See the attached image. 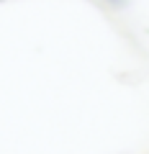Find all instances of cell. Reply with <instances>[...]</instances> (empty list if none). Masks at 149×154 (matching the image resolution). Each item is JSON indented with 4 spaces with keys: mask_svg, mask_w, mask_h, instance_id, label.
I'll return each instance as SVG.
<instances>
[{
    "mask_svg": "<svg viewBox=\"0 0 149 154\" xmlns=\"http://www.w3.org/2000/svg\"><path fill=\"white\" fill-rule=\"evenodd\" d=\"M126 3H129V0H105V5L113 8V11H121V8H126Z\"/></svg>",
    "mask_w": 149,
    "mask_h": 154,
    "instance_id": "1",
    "label": "cell"
}]
</instances>
